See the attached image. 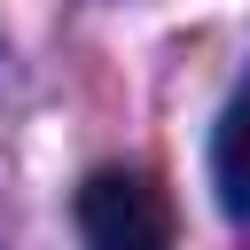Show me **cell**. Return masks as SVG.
<instances>
[{"label":"cell","mask_w":250,"mask_h":250,"mask_svg":"<svg viewBox=\"0 0 250 250\" xmlns=\"http://www.w3.org/2000/svg\"><path fill=\"white\" fill-rule=\"evenodd\" d=\"M211 188H219L227 219L250 227V102H234L227 125H219V141H211Z\"/></svg>","instance_id":"2"},{"label":"cell","mask_w":250,"mask_h":250,"mask_svg":"<svg viewBox=\"0 0 250 250\" xmlns=\"http://www.w3.org/2000/svg\"><path fill=\"white\" fill-rule=\"evenodd\" d=\"M78 242L86 250H172V203L148 172H94L78 188Z\"/></svg>","instance_id":"1"}]
</instances>
